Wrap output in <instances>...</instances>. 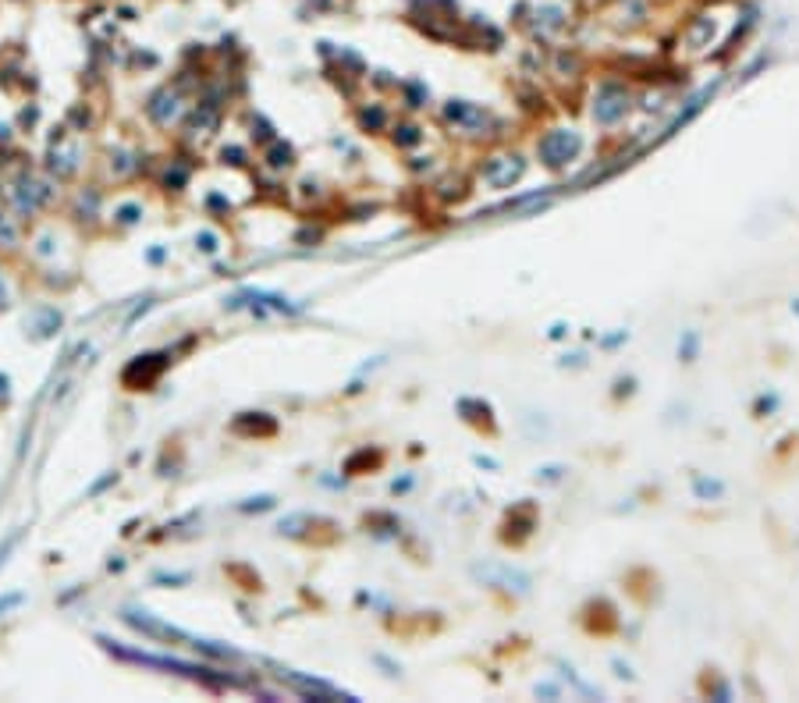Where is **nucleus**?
<instances>
[{"label":"nucleus","mask_w":799,"mask_h":703,"mask_svg":"<svg viewBox=\"0 0 799 703\" xmlns=\"http://www.w3.org/2000/svg\"><path fill=\"white\" fill-rule=\"evenodd\" d=\"M579 135L576 132H565V128H558V132H547L544 139H540V160L547 168H561V164H568L576 153H579Z\"/></svg>","instance_id":"f257e3e1"},{"label":"nucleus","mask_w":799,"mask_h":703,"mask_svg":"<svg viewBox=\"0 0 799 703\" xmlns=\"http://www.w3.org/2000/svg\"><path fill=\"white\" fill-rule=\"evenodd\" d=\"M625 111H629V96H625V89L615 86V82H607V86L600 89L597 103H593V118H597L600 125H615Z\"/></svg>","instance_id":"f03ea898"},{"label":"nucleus","mask_w":799,"mask_h":703,"mask_svg":"<svg viewBox=\"0 0 799 703\" xmlns=\"http://www.w3.org/2000/svg\"><path fill=\"white\" fill-rule=\"evenodd\" d=\"M523 171H526V164L519 156H494L483 168V182H490L494 189H508L511 182L523 178Z\"/></svg>","instance_id":"7ed1b4c3"},{"label":"nucleus","mask_w":799,"mask_h":703,"mask_svg":"<svg viewBox=\"0 0 799 703\" xmlns=\"http://www.w3.org/2000/svg\"><path fill=\"white\" fill-rule=\"evenodd\" d=\"M711 32H714V22H711V18H707V15H700V18H697V22H693V25H690V32H686V39H690V43H693V46H700V43H704V36H711Z\"/></svg>","instance_id":"20e7f679"},{"label":"nucleus","mask_w":799,"mask_h":703,"mask_svg":"<svg viewBox=\"0 0 799 703\" xmlns=\"http://www.w3.org/2000/svg\"><path fill=\"white\" fill-rule=\"evenodd\" d=\"M697 491H700V494H721V483H707V479H697Z\"/></svg>","instance_id":"39448f33"},{"label":"nucleus","mask_w":799,"mask_h":703,"mask_svg":"<svg viewBox=\"0 0 799 703\" xmlns=\"http://www.w3.org/2000/svg\"><path fill=\"white\" fill-rule=\"evenodd\" d=\"M18 604V597H4V601H0V611H8V608H15Z\"/></svg>","instance_id":"423d86ee"}]
</instances>
